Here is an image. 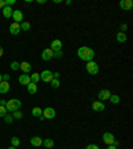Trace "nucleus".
<instances>
[{"mask_svg":"<svg viewBox=\"0 0 133 149\" xmlns=\"http://www.w3.org/2000/svg\"><path fill=\"white\" fill-rule=\"evenodd\" d=\"M53 57H63V51H56V52H53Z\"/></svg>","mask_w":133,"mask_h":149,"instance_id":"obj_34","label":"nucleus"},{"mask_svg":"<svg viewBox=\"0 0 133 149\" xmlns=\"http://www.w3.org/2000/svg\"><path fill=\"white\" fill-rule=\"evenodd\" d=\"M4 121L7 122V124H11V122L13 121V117H12V115H5V116H4Z\"/></svg>","mask_w":133,"mask_h":149,"instance_id":"obj_30","label":"nucleus"},{"mask_svg":"<svg viewBox=\"0 0 133 149\" xmlns=\"http://www.w3.org/2000/svg\"><path fill=\"white\" fill-rule=\"evenodd\" d=\"M1 81H3V76H1V75H0V83H1Z\"/></svg>","mask_w":133,"mask_h":149,"instance_id":"obj_44","label":"nucleus"},{"mask_svg":"<svg viewBox=\"0 0 133 149\" xmlns=\"http://www.w3.org/2000/svg\"><path fill=\"white\" fill-rule=\"evenodd\" d=\"M3 76V81H8L9 80V75H1Z\"/></svg>","mask_w":133,"mask_h":149,"instance_id":"obj_36","label":"nucleus"},{"mask_svg":"<svg viewBox=\"0 0 133 149\" xmlns=\"http://www.w3.org/2000/svg\"><path fill=\"white\" fill-rule=\"evenodd\" d=\"M108 100H109L112 104H118L121 99H120V96H118V95H110V97Z\"/></svg>","mask_w":133,"mask_h":149,"instance_id":"obj_24","label":"nucleus"},{"mask_svg":"<svg viewBox=\"0 0 133 149\" xmlns=\"http://www.w3.org/2000/svg\"><path fill=\"white\" fill-rule=\"evenodd\" d=\"M120 32H124V33H125V31L128 29V25H126V24H121V27H120Z\"/></svg>","mask_w":133,"mask_h":149,"instance_id":"obj_35","label":"nucleus"},{"mask_svg":"<svg viewBox=\"0 0 133 149\" xmlns=\"http://www.w3.org/2000/svg\"><path fill=\"white\" fill-rule=\"evenodd\" d=\"M61 47H63V43H61V40H59V39H56V40H53V41L51 43V49H52L53 52L61 51Z\"/></svg>","mask_w":133,"mask_h":149,"instance_id":"obj_13","label":"nucleus"},{"mask_svg":"<svg viewBox=\"0 0 133 149\" xmlns=\"http://www.w3.org/2000/svg\"><path fill=\"white\" fill-rule=\"evenodd\" d=\"M95 51L89 48V47H80L79 49H77V56L79 59H81L83 61H92L93 57H95Z\"/></svg>","mask_w":133,"mask_h":149,"instance_id":"obj_1","label":"nucleus"},{"mask_svg":"<svg viewBox=\"0 0 133 149\" xmlns=\"http://www.w3.org/2000/svg\"><path fill=\"white\" fill-rule=\"evenodd\" d=\"M59 77H60V73H59V72L53 73V79H59Z\"/></svg>","mask_w":133,"mask_h":149,"instance_id":"obj_37","label":"nucleus"},{"mask_svg":"<svg viewBox=\"0 0 133 149\" xmlns=\"http://www.w3.org/2000/svg\"><path fill=\"white\" fill-rule=\"evenodd\" d=\"M8 149H16V148H15V146H12V145H11V146H9V148H8Z\"/></svg>","mask_w":133,"mask_h":149,"instance_id":"obj_45","label":"nucleus"},{"mask_svg":"<svg viewBox=\"0 0 133 149\" xmlns=\"http://www.w3.org/2000/svg\"><path fill=\"white\" fill-rule=\"evenodd\" d=\"M41 59L44 61H48L51 59H53V51L51 48H45V49L41 52Z\"/></svg>","mask_w":133,"mask_h":149,"instance_id":"obj_10","label":"nucleus"},{"mask_svg":"<svg viewBox=\"0 0 133 149\" xmlns=\"http://www.w3.org/2000/svg\"><path fill=\"white\" fill-rule=\"evenodd\" d=\"M31 145L32 146H41L43 145V140L39 136H33L31 138Z\"/></svg>","mask_w":133,"mask_h":149,"instance_id":"obj_17","label":"nucleus"},{"mask_svg":"<svg viewBox=\"0 0 133 149\" xmlns=\"http://www.w3.org/2000/svg\"><path fill=\"white\" fill-rule=\"evenodd\" d=\"M85 68H87V72L89 73V75H97L99 73V64L96 63L95 60H92V61H88L87 65H85Z\"/></svg>","mask_w":133,"mask_h":149,"instance_id":"obj_3","label":"nucleus"},{"mask_svg":"<svg viewBox=\"0 0 133 149\" xmlns=\"http://www.w3.org/2000/svg\"><path fill=\"white\" fill-rule=\"evenodd\" d=\"M116 39H117L118 43H125L126 41V33H124V32H118L117 35H116Z\"/></svg>","mask_w":133,"mask_h":149,"instance_id":"obj_21","label":"nucleus"},{"mask_svg":"<svg viewBox=\"0 0 133 149\" xmlns=\"http://www.w3.org/2000/svg\"><path fill=\"white\" fill-rule=\"evenodd\" d=\"M4 7H5V4H4V0H0V8L3 9Z\"/></svg>","mask_w":133,"mask_h":149,"instance_id":"obj_38","label":"nucleus"},{"mask_svg":"<svg viewBox=\"0 0 133 149\" xmlns=\"http://www.w3.org/2000/svg\"><path fill=\"white\" fill-rule=\"evenodd\" d=\"M20 69L24 72V75H29V72L32 71V65L28 61H23V63H20Z\"/></svg>","mask_w":133,"mask_h":149,"instance_id":"obj_12","label":"nucleus"},{"mask_svg":"<svg viewBox=\"0 0 133 149\" xmlns=\"http://www.w3.org/2000/svg\"><path fill=\"white\" fill-rule=\"evenodd\" d=\"M19 83L21 85H28L31 83V77L29 75H20L19 77Z\"/></svg>","mask_w":133,"mask_h":149,"instance_id":"obj_16","label":"nucleus"},{"mask_svg":"<svg viewBox=\"0 0 133 149\" xmlns=\"http://www.w3.org/2000/svg\"><path fill=\"white\" fill-rule=\"evenodd\" d=\"M41 115H43V109L40 107H35L33 109H32V116H35V117H40Z\"/></svg>","mask_w":133,"mask_h":149,"instance_id":"obj_22","label":"nucleus"},{"mask_svg":"<svg viewBox=\"0 0 133 149\" xmlns=\"http://www.w3.org/2000/svg\"><path fill=\"white\" fill-rule=\"evenodd\" d=\"M12 19H13L15 23L20 24V21H23V19H24L23 12L20 11V9H13V12H12Z\"/></svg>","mask_w":133,"mask_h":149,"instance_id":"obj_7","label":"nucleus"},{"mask_svg":"<svg viewBox=\"0 0 133 149\" xmlns=\"http://www.w3.org/2000/svg\"><path fill=\"white\" fill-rule=\"evenodd\" d=\"M51 87H52V88H59V87H60V80H59V79H53L52 81H51Z\"/></svg>","mask_w":133,"mask_h":149,"instance_id":"obj_26","label":"nucleus"},{"mask_svg":"<svg viewBox=\"0 0 133 149\" xmlns=\"http://www.w3.org/2000/svg\"><path fill=\"white\" fill-rule=\"evenodd\" d=\"M15 3H16V0H4V4H5L7 7H11V5H13Z\"/></svg>","mask_w":133,"mask_h":149,"instance_id":"obj_32","label":"nucleus"},{"mask_svg":"<svg viewBox=\"0 0 133 149\" xmlns=\"http://www.w3.org/2000/svg\"><path fill=\"white\" fill-rule=\"evenodd\" d=\"M103 141H104V144H106V145H113L114 141H116L114 134L110 133V132H105V133L103 134Z\"/></svg>","mask_w":133,"mask_h":149,"instance_id":"obj_4","label":"nucleus"},{"mask_svg":"<svg viewBox=\"0 0 133 149\" xmlns=\"http://www.w3.org/2000/svg\"><path fill=\"white\" fill-rule=\"evenodd\" d=\"M106 149H117V146H114V145H108V148Z\"/></svg>","mask_w":133,"mask_h":149,"instance_id":"obj_41","label":"nucleus"},{"mask_svg":"<svg viewBox=\"0 0 133 149\" xmlns=\"http://www.w3.org/2000/svg\"><path fill=\"white\" fill-rule=\"evenodd\" d=\"M20 29L21 31H29L31 29V24L28 21H23V23H20Z\"/></svg>","mask_w":133,"mask_h":149,"instance_id":"obj_25","label":"nucleus"},{"mask_svg":"<svg viewBox=\"0 0 133 149\" xmlns=\"http://www.w3.org/2000/svg\"><path fill=\"white\" fill-rule=\"evenodd\" d=\"M5 115H7V109H5V107H1V105H0V117H4Z\"/></svg>","mask_w":133,"mask_h":149,"instance_id":"obj_31","label":"nucleus"},{"mask_svg":"<svg viewBox=\"0 0 133 149\" xmlns=\"http://www.w3.org/2000/svg\"><path fill=\"white\" fill-rule=\"evenodd\" d=\"M29 77H31V83H35V84H37L39 81H40V73H32Z\"/></svg>","mask_w":133,"mask_h":149,"instance_id":"obj_23","label":"nucleus"},{"mask_svg":"<svg viewBox=\"0 0 133 149\" xmlns=\"http://www.w3.org/2000/svg\"><path fill=\"white\" fill-rule=\"evenodd\" d=\"M85 149H100L99 145H96V144H88L87 146H85Z\"/></svg>","mask_w":133,"mask_h":149,"instance_id":"obj_33","label":"nucleus"},{"mask_svg":"<svg viewBox=\"0 0 133 149\" xmlns=\"http://www.w3.org/2000/svg\"><path fill=\"white\" fill-rule=\"evenodd\" d=\"M92 109L95 112H103L105 109V104L103 101H93L92 103Z\"/></svg>","mask_w":133,"mask_h":149,"instance_id":"obj_11","label":"nucleus"},{"mask_svg":"<svg viewBox=\"0 0 133 149\" xmlns=\"http://www.w3.org/2000/svg\"><path fill=\"white\" fill-rule=\"evenodd\" d=\"M12 12H13V9H12L11 7H5L3 8V16L5 17V19H9V17H12Z\"/></svg>","mask_w":133,"mask_h":149,"instance_id":"obj_18","label":"nucleus"},{"mask_svg":"<svg viewBox=\"0 0 133 149\" xmlns=\"http://www.w3.org/2000/svg\"><path fill=\"white\" fill-rule=\"evenodd\" d=\"M5 104H7L5 100H1V101H0V105H1V107H5Z\"/></svg>","mask_w":133,"mask_h":149,"instance_id":"obj_39","label":"nucleus"},{"mask_svg":"<svg viewBox=\"0 0 133 149\" xmlns=\"http://www.w3.org/2000/svg\"><path fill=\"white\" fill-rule=\"evenodd\" d=\"M43 116H44V119L52 120V119H55V116H56V111L51 107H47L45 109H43Z\"/></svg>","mask_w":133,"mask_h":149,"instance_id":"obj_6","label":"nucleus"},{"mask_svg":"<svg viewBox=\"0 0 133 149\" xmlns=\"http://www.w3.org/2000/svg\"><path fill=\"white\" fill-rule=\"evenodd\" d=\"M11 144H12V146H15V148H16V146L20 145V140L17 137H12L11 138Z\"/></svg>","mask_w":133,"mask_h":149,"instance_id":"obj_29","label":"nucleus"},{"mask_svg":"<svg viewBox=\"0 0 133 149\" xmlns=\"http://www.w3.org/2000/svg\"><path fill=\"white\" fill-rule=\"evenodd\" d=\"M12 117H13V120H20L21 117H23V113H21L20 111H16V112H13Z\"/></svg>","mask_w":133,"mask_h":149,"instance_id":"obj_27","label":"nucleus"},{"mask_svg":"<svg viewBox=\"0 0 133 149\" xmlns=\"http://www.w3.org/2000/svg\"><path fill=\"white\" fill-rule=\"evenodd\" d=\"M120 8L122 11H130L133 8V1L132 0H121L120 1Z\"/></svg>","mask_w":133,"mask_h":149,"instance_id":"obj_9","label":"nucleus"},{"mask_svg":"<svg viewBox=\"0 0 133 149\" xmlns=\"http://www.w3.org/2000/svg\"><path fill=\"white\" fill-rule=\"evenodd\" d=\"M20 31L21 29H20V24L19 23H15V21H13V23L9 25V32H11V35H19Z\"/></svg>","mask_w":133,"mask_h":149,"instance_id":"obj_14","label":"nucleus"},{"mask_svg":"<svg viewBox=\"0 0 133 149\" xmlns=\"http://www.w3.org/2000/svg\"><path fill=\"white\" fill-rule=\"evenodd\" d=\"M3 53H4V49H3V47H0V57L3 56Z\"/></svg>","mask_w":133,"mask_h":149,"instance_id":"obj_40","label":"nucleus"},{"mask_svg":"<svg viewBox=\"0 0 133 149\" xmlns=\"http://www.w3.org/2000/svg\"><path fill=\"white\" fill-rule=\"evenodd\" d=\"M27 91L29 92L31 95H35L37 92V85L35 84V83H29V84L27 85Z\"/></svg>","mask_w":133,"mask_h":149,"instance_id":"obj_20","label":"nucleus"},{"mask_svg":"<svg viewBox=\"0 0 133 149\" xmlns=\"http://www.w3.org/2000/svg\"><path fill=\"white\" fill-rule=\"evenodd\" d=\"M11 69H12V71H19V69H20V64L17 63V61H12V63H11Z\"/></svg>","mask_w":133,"mask_h":149,"instance_id":"obj_28","label":"nucleus"},{"mask_svg":"<svg viewBox=\"0 0 133 149\" xmlns=\"http://www.w3.org/2000/svg\"><path fill=\"white\" fill-rule=\"evenodd\" d=\"M20 107H21V101L17 99H12L9 100V101H7V104H5V109H7L8 112H16V111H19Z\"/></svg>","mask_w":133,"mask_h":149,"instance_id":"obj_2","label":"nucleus"},{"mask_svg":"<svg viewBox=\"0 0 133 149\" xmlns=\"http://www.w3.org/2000/svg\"><path fill=\"white\" fill-rule=\"evenodd\" d=\"M9 89H11V85H9L8 81H1V83H0V93H1V95L8 93Z\"/></svg>","mask_w":133,"mask_h":149,"instance_id":"obj_15","label":"nucleus"},{"mask_svg":"<svg viewBox=\"0 0 133 149\" xmlns=\"http://www.w3.org/2000/svg\"><path fill=\"white\" fill-rule=\"evenodd\" d=\"M40 80H43L44 83H51V81L53 80V73L51 72V71H48V69L43 71V72L40 73Z\"/></svg>","mask_w":133,"mask_h":149,"instance_id":"obj_5","label":"nucleus"},{"mask_svg":"<svg viewBox=\"0 0 133 149\" xmlns=\"http://www.w3.org/2000/svg\"><path fill=\"white\" fill-rule=\"evenodd\" d=\"M43 145L45 146L47 149H52L55 146V141L52 138H45V140H43Z\"/></svg>","mask_w":133,"mask_h":149,"instance_id":"obj_19","label":"nucleus"},{"mask_svg":"<svg viewBox=\"0 0 133 149\" xmlns=\"http://www.w3.org/2000/svg\"><path fill=\"white\" fill-rule=\"evenodd\" d=\"M39 119H40V121H44V120H45V119H44V116H40V117H39Z\"/></svg>","mask_w":133,"mask_h":149,"instance_id":"obj_43","label":"nucleus"},{"mask_svg":"<svg viewBox=\"0 0 133 149\" xmlns=\"http://www.w3.org/2000/svg\"><path fill=\"white\" fill-rule=\"evenodd\" d=\"M110 91L109 89H101V91L99 92V95H97V97H99V101H105V100H108L110 97Z\"/></svg>","mask_w":133,"mask_h":149,"instance_id":"obj_8","label":"nucleus"},{"mask_svg":"<svg viewBox=\"0 0 133 149\" xmlns=\"http://www.w3.org/2000/svg\"><path fill=\"white\" fill-rule=\"evenodd\" d=\"M37 3L39 4H45L47 1H45V0H37Z\"/></svg>","mask_w":133,"mask_h":149,"instance_id":"obj_42","label":"nucleus"}]
</instances>
